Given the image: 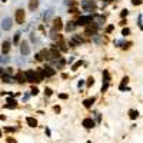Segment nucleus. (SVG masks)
I'll return each instance as SVG.
<instances>
[{
    "mask_svg": "<svg viewBox=\"0 0 143 143\" xmlns=\"http://www.w3.org/2000/svg\"><path fill=\"white\" fill-rule=\"evenodd\" d=\"M115 44H117V46H122V47H123L124 44H126V42H123V40H117V42H115Z\"/></svg>",
    "mask_w": 143,
    "mask_h": 143,
    "instance_id": "ea45409f",
    "label": "nucleus"
},
{
    "mask_svg": "<svg viewBox=\"0 0 143 143\" xmlns=\"http://www.w3.org/2000/svg\"><path fill=\"white\" fill-rule=\"evenodd\" d=\"M36 60H37V62H42V56H40V53H37V54H36Z\"/></svg>",
    "mask_w": 143,
    "mask_h": 143,
    "instance_id": "c03bdc74",
    "label": "nucleus"
},
{
    "mask_svg": "<svg viewBox=\"0 0 143 143\" xmlns=\"http://www.w3.org/2000/svg\"><path fill=\"white\" fill-rule=\"evenodd\" d=\"M59 97H60V99H63V100H65V99H67V94L62 93V94H59Z\"/></svg>",
    "mask_w": 143,
    "mask_h": 143,
    "instance_id": "49530a36",
    "label": "nucleus"
},
{
    "mask_svg": "<svg viewBox=\"0 0 143 143\" xmlns=\"http://www.w3.org/2000/svg\"><path fill=\"white\" fill-rule=\"evenodd\" d=\"M122 34H123V36H128V34H130V30H129L128 27L123 29V30H122Z\"/></svg>",
    "mask_w": 143,
    "mask_h": 143,
    "instance_id": "58836bf2",
    "label": "nucleus"
},
{
    "mask_svg": "<svg viewBox=\"0 0 143 143\" xmlns=\"http://www.w3.org/2000/svg\"><path fill=\"white\" fill-rule=\"evenodd\" d=\"M2 29H3V30H10V29H12V19H10V17H6V19L2 22Z\"/></svg>",
    "mask_w": 143,
    "mask_h": 143,
    "instance_id": "9b49d317",
    "label": "nucleus"
},
{
    "mask_svg": "<svg viewBox=\"0 0 143 143\" xmlns=\"http://www.w3.org/2000/svg\"><path fill=\"white\" fill-rule=\"evenodd\" d=\"M83 43V39L82 37H79V36H73V37H72V40L69 42V44H70V46H80V44Z\"/></svg>",
    "mask_w": 143,
    "mask_h": 143,
    "instance_id": "1a4fd4ad",
    "label": "nucleus"
},
{
    "mask_svg": "<svg viewBox=\"0 0 143 143\" xmlns=\"http://www.w3.org/2000/svg\"><path fill=\"white\" fill-rule=\"evenodd\" d=\"M89 23H93V17H92V16H80L77 19V22H76V25L77 26H86V25H89Z\"/></svg>",
    "mask_w": 143,
    "mask_h": 143,
    "instance_id": "20e7f679",
    "label": "nucleus"
},
{
    "mask_svg": "<svg viewBox=\"0 0 143 143\" xmlns=\"http://www.w3.org/2000/svg\"><path fill=\"white\" fill-rule=\"evenodd\" d=\"M94 102H96V97H90V99H86V100L83 102V106L86 107V109H90L92 105H93Z\"/></svg>",
    "mask_w": 143,
    "mask_h": 143,
    "instance_id": "2eb2a0df",
    "label": "nucleus"
},
{
    "mask_svg": "<svg viewBox=\"0 0 143 143\" xmlns=\"http://www.w3.org/2000/svg\"><path fill=\"white\" fill-rule=\"evenodd\" d=\"M2 79H3V82L4 83H13V77L10 75H7V73H2Z\"/></svg>",
    "mask_w": 143,
    "mask_h": 143,
    "instance_id": "dca6fc26",
    "label": "nucleus"
},
{
    "mask_svg": "<svg viewBox=\"0 0 143 143\" xmlns=\"http://www.w3.org/2000/svg\"><path fill=\"white\" fill-rule=\"evenodd\" d=\"M128 14H129V10H128V9L122 10V13H120V16H122V17H123V19H124V17H126V16H128Z\"/></svg>",
    "mask_w": 143,
    "mask_h": 143,
    "instance_id": "c9c22d12",
    "label": "nucleus"
},
{
    "mask_svg": "<svg viewBox=\"0 0 143 143\" xmlns=\"http://www.w3.org/2000/svg\"><path fill=\"white\" fill-rule=\"evenodd\" d=\"M42 70H43V75L46 76V77H52V76H54V73H56V72L53 70V67H50V66H46V67H43Z\"/></svg>",
    "mask_w": 143,
    "mask_h": 143,
    "instance_id": "9d476101",
    "label": "nucleus"
},
{
    "mask_svg": "<svg viewBox=\"0 0 143 143\" xmlns=\"http://www.w3.org/2000/svg\"><path fill=\"white\" fill-rule=\"evenodd\" d=\"M37 6H39V0H30V3H29V9L30 10L37 9Z\"/></svg>",
    "mask_w": 143,
    "mask_h": 143,
    "instance_id": "412c9836",
    "label": "nucleus"
},
{
    "mask_svg": "<svg viewBox=\"0 0 143 143\" xmlns=\"http://www.w3.org/2000/svg\"><path fill=\"white\" fill-rule=\"evenodd\" d=\"M113 29H115L113 26H107V27H106V31H107V33H112V31H113Z\"/></svg>",
    "mask_w": 143,
    "mask_h": 143,
    "instance_id": "79ce46f5",
    "label": "nucleus"
},
{
    "mask_svg": "<svg viewBox=\"0 0 143 143\" xmlns=\"http://www.w3.org/2000/svg\"><path fill=\"white\" fill-rule=\"evenodd\" d=\"M83 84H84V82H83V80H80V82H79V83H77V86H79V89H80V87H82V86H83Z\"/></svg>",
    "mask_w": 143,
    "mask_h": 143,
    "instance_id": "8fccbe9b",
    "label": "nucleus"
},
{
    "mask_svg": "<svg viewBox=\"0 0 143 143\" xmlns=\"http://www.w3.org/2000/svg\"><path fill=\"white\" fill-rule=\"evenodd\" d=\"M87 143H92V142H87Z\"/></svg>",
    "mask_w": 143,
    "mask_h": 143,
    "instance_id": "5fc2aeb1",
    "label": "nucleus"
},
{
    "mask_svg": "<svg viewBox=\"0 0 143 143\" xmlns=\"http://www.w3.org/2000/svg\"><path fill=\"white\" fill-rule=\"evenodd\" d=\"M132 3H133L134 6H139V4H142V0H132Z\"/></svg>",
    "mask_w": 143,
    "mask_h": 143,
    "instance_id": "a19ab883",
    "label": "nucleus"
},
{
    "mask_svg": "<svg viewBox=\"0 0 143 143\" xmlns=\"http://www.w3.org/2000/svg\"><path fill=\"white\" fill-rule=\"evenodd\" d=\"M65 59H62V57H60V59H59V63H56V65H57V69H62L63 67V66H65Z\"/></svg>",
    "mask_w": 143,
    "mask_h": 143,
    "instance_id": "c756f323",
    "label": "nucleus"
},
{
    "mask_svg": "<svg viewBox=\"0 0 143 143\" xmlns=\"http://www.w3.org/2000/svg\"><path fill=\"white\" fill-rule=\"evenodd\" d=\"M82 7H83L84 10L96 9V2H94V0H83V2H82Z\"/></svg>",
    "mask_w": 143,
    "mask_h": 143,
    "instance_id": "39448f33",
    "label": "nucleus"
},
{
    "mask_svg": "<svg viewBox=\"0 0 143 143\" xmlns=\"http://www.w3.org/2000/svg\"><path fill=\"white\" fill-rule=\"evenodd\" d=\"M10 62V57L7 56V54H3V56L0 57V63H3V65H6V63Z\"/></svg>",
    "mask_w": 143,
    "mask_h": 143,
    "instance_id": "bb28decb",
    "label": "nucleus"
},
{
    "mask_svg": "<svg viewBox=\"0 0 143 143\" xmlns=\"http://www.w3.org/2000/svg\"><path fill=\"white\" fill-rule=\"evenodd\" d=\"M128 82H129V77H123V79H122L120 86H119V89H120V90H124V86L128 84Z\"/></svg>",
    "mask_w": 143,
    "mask_h": 143,
    "instance_id": "a878e982",
    "label": "nucleus"
},
{
    "mask_svg": "<svg viewBox=\"0 0 143 143\" xmlns=\"http://www.w3.org/2000/svg\"><path fill=\"white\" fill-rule=\"evenodd\" d=\"M16 129L14 128H6V132H14Z\"/></svg>",
    "mask_w": 143,
    "mask_h": 143,
    "instance_id": "09e8293b",
    "label": "nucleus"
},
{
    "mask_svg": "<svg viewBox=\"0 0 143 143\" xmlns=\"http://www.w3.org/2000/svg\"><path fill=\"white\" fill-rule=\"evenodd\" d=\"M129 116H130V119H137L139 117V112L137 110H129Z\"/></svg>",
    "mask_w": 143,
    "mask_h": 143,
    "instance_id": "b1692460",
    "label": "nucleus"
},
{
    "mask_svg": "<svg viewBox=\"0 0 143 143\" xmlns=\"http://www.w3.org/2000/svg\"><path fill=\"white\" fill-rule=\"evenodd\" d=\"M46 134H47V136H50V134H52V133H50V129L49 128H46Z\"/></svg>",
    "mask_w": 143,
    "mask_h": 143,
    "instance_id": "3c124183",
    "label": "nucleus"
},
{
    "mask_svg": "<svg viewBox=\"0 0 143 143\" xmlns=\"http://www.w3.org/2000/svg\"><path fill=\"white\" fill-rule=\"evenodd\" d=\"M63 29V25H62V19L60 17H56V19L53 20V31L56 33V31H60Z\"/></svg>",
    "mask_w": 143,
    "mask_h": 143,
    "instance_id": "6e6552de",
    "label": "nucleus"
},
{
    "mask_svg": "<svg viewBox=\"0 0 143 143\" xmlns=\"http://www.w3.org/2000/svg\"><path fill=\"white\" fill-rule=\"evenodd\" d=\"M26 122H27V124L30 126V128H36V126H37V120H36L34 117H27Z\"/></svg>",
    "mask_w": 143,
    "mask_h": 143,
    "instance_id": "f3484780",
    "label": "nucleus"
},
{
    "mask_svg": "<svg viewBox=\"0 0 143 143\" xmlns=\"http://www.w3.org/2000/svg\"><path fill=\"white\" fill-rule=\"evenodd\" d=\"M52 13H53V10H47V13H44V14H43L44 20H47V19H49V16L52 14Z\"/></svg>",
    "mask_w": 143,
    "mask_h": 143,
    "instance_id": "e433bc0d",
    "label": "nucleus"
},
{
    "mask_svg": "<svg viewBox=\"0 0 143 143\" xmlns=\"http://www.w3.org/2000/svg\"><path fill=\"white\" fill-rule=\"evenodd\" d=\"M40 56H42V59H46V60H49V50H46V49H43L40 52Z\"/></svg>",
    "mask_w": 143,
    "mask_h": 143,
    "instance_id": "393cba45",
    "label": "nucleus"
},
{
    "mask_svg": "<svg viewBox=\"0 0 143 143\" xmlns=\"http://www.w3.org/2000/svg\"><path fill=\"white\" fill-rule=\"evenodd\" d=\"M34 73H36V77H37L39 82H42L44 79V75H43V70L42 69H37V70H34Z\"/></svg>",
    "mask_w": 143,
    "mask_h": 143,
    "instance_id": "aec40b11",
    "label": "nucleus"
},
{
    "mask_svg": "<svg viewBox=\"0 0 143 143\" xmlns=\"http://www.w3.org/2000/svg\"><path fill=\"white\" fill-rule=\"evenodd\" d=\"M25 10L23 9H17L16 10V23H19V25H23V22H25Z\"/></svg>",
    "mask_w": 143,
    "mask_h": 143,
    "instance_id": "423d86ee",
    "label": "nucleus"
},
{
    "mask_svg": "<svg viewBox=\"0 0 143 143\" xmlns=\"http://www.w3.org/2000/svg\"><path fill=\"white\" fill-rule=\"evenodd\" d=\"M96 33H97V25L96 23H89V25H86L84 34H87V36H94Z\"/></svg>",
    "mask_w": 143,
    "mask_h": 143,
    "instance_id": "f03ea898",
    "label": "nucleus"
},
{
    "mask_svg": "<svg viewBox=\"0 0 143 143\" xmlns=\"http://www.w3.org/2000/svg\"><path fill=\"white\" fill-rule=\"evenodd\" d=\"M54 112H56V113L60 112V106H54Z\"/></svg>",
    "mask_w": 143,
    "mask_h": 143,
    "instance_id": "de8ad7c7",
    "label": "nucleus"
},
{
    "mask_svg": "<svg viewBox=\"0 0 143 143\" xmlns=\"http://www.w3.org/2000/svg\"><path fill=\"white\" fill-rule=\"evenodd\" d=\"M7 143H16V140L13 137H7Z\"/></svg>",
    "mask_w": 143,
    "mask_h": 143,
    "instance_id": "a18cd8bd",
    "label": "nucleus"
},
{
    "mask_svg": "<svg viewBox=\"0 0 143 143\" xmlns=\"http://www.w3.org/2000/svg\"><path fill=\"white\" fill-rule=\"evenodd\" d=\"M16 106H17V102H16L14 99H12V97H9V99H7V105H4V107H6V109H14Z\"/></svg>",
    "mask_w": 143,
    "mask_h": 143,
    "instance_id": "4468645a",
    "label": "nucleus"
},
{
    "mask_svg": "<svg viewBox=\"0 0 143 143\" xmlns=\"http://www.w3.org/2000/svg\"><path fill=\"white\" fill-rule=\"evenodd\" d=\"M79 10L76 9V7H69V13H72V14H75V13H77Z\"/></svg>",
    "mask_w": 143,
    "mask_h": 143,
    "instance_id": "4c0bfd02",
    "label": "nucleus"
},
{
    "mask_svg": "<svg viewBox=\"0 0 143 143\" xmlns=\"http://www.w3.org/2000/svg\"><path fill=\"white\" fill-rule=\"evenodd\" d=\"M107 87H109V83H107V82H105V83L102 84V93H103V92L107 90Z\"/></svg>",
    "mask_w": 143,
    "mask_h": 143,
    "instance_id": "f704fd0d",
    "label": "nucleus"
},
{
    "mask_svg": "<svg viewBox=\"0 0 143 143\" xmlns=\"http://www.w3.org/2000/svg\"><path fill=\"white\" fill-rule=\"evenodd\" d=\"M2 73H3V69H2V67H0V75H2Z\"/></svg>",
    "mask_w": 143,
    "mask_h": 143,
    "instance_id": "603ef678",
    "label": "nucleus"
},
{
    "mask_svg": "<svg viewBox=\"0 0 143 143\" xmlns=\"http://www.w3.org/2000/svg\"><path fill=\"white\" fill-rule=\"evenodd\" d=\"M0 136H2V132H0Z\"/></svg>",
    "mask_w": 143,
    "mask_h": 143,
    "instance_id": "864d4df0",
    "label": "nucleus"
},
{
    "mask_svg": "<svg viewBox=\"0 0 143 143\" xmlns=\"http://www.w3.org/2000/svg\"><path fill=\"white\" fill-rule=\"evenodd\" d=\"M30 93L33 94V96H36V94L39 93V89H37V87H34V86H33V87H31V90H30Z\"/></svg>",
    "mask_w": 143,
    "mask_h": 143,
    "instance_id": "473e14b6",
    "label": "nucleus"
},
{
    "mask_svg": "<svg viewBox=\"0 0 143 143\" xmlns=\"http://www.w3.org/2000/svg\"><path fill=\"white\" fill-rule=\"evenodd\" d=\"M93 84H94V79L93 77H89V79H87V86L90 87V86H93Z\"/></svg>",
    "mask_w": 143,
    "mask_h": 143,
    "instance_id": "72a5a7b5",
    "label": "nucleus"
},
{
    "mask_svg": "<svg viewBox=\"0 0 143 143\" xmlns=\"http://www.w3.org/2000/svg\"><path fill=\"white\" fill-rule=\"evenodd\" d=\"M6 73H7V75H12V73H13V69H12V67H6Z\"/></svg>",
    "mask_w": 143,
    "mask_h": 143,
    "instance_id": "37998d69",
    "label": "nucleus"
},
{
    "mask_svg": "<svg viewBox=\"0 0 143 143\" xmlns=\"http://www.w3.org/2000/svg\"><path fill=\"white\" fill-rule=\"evenodd\" d=\"M103 77H105V80H103V82H107V83H109L110 75H109V72H107V70H103Z\"/></svg>",
    "mask_w": 143,
    "mask_h": 143,
    "instance_id": "c85d7f7f",
    "label": "nucleus"
},
{
    "mask_svg": "<svg viewBox=\"0 0 143 143\" xmlns=\"http://www.w3.org/2000/svg\"><path fill=\"white\" fill-rule=\"evenodd\" d=\"M20 36H22V33H20V31H16L14 39H13V44H16V46H17V44L20 43Z\"/></svg>",
    "mask_w": 143,
    "mask_h": 143,
    "instance_id": "4be33fe9",
    "label": "nucleus"
},
{
    "mask_svg": "<svg viewBox=\"0 0 143 143\" xmlns=\"http://www.w3.org/2000/svg\"><path fill=\"white\" fill-rule=\"evenodd\" d=\"M82 65H83V62H82V60H79V62H76L75 65L72 66V70H73V72H76V70H77V69L80 67Z\"/></svg>",
    "mask_w": 143,
    "mask_h": 143,
    "instance_id": "cd10ccee",
    "label": "nucleus"
},
{
    "mask_svg": "<svg viewBox=\"0 0 143 143\" xmlns=\"http://www.w3.org/2000/svg\"><path fill=\"white\" fill-rule=\"evenodd\" d=\"M20 53H22L23 56H27L29 53H30V47H29V43L26 40H23L20 43Z\"/></svg>",
    "mask_w": 143,
    "mask_h": 143,
    "instance_id": "0eeeda50",
    "label": "nucleus"
},
{
    "mask_svg": "<svg viewBox=\"0 0 143 143\" xmlns=\"http://www.w3.org/2000/svg\"><path fill=\"white\" fill-rule=\"evenodd\" d=\"M52 39H53L54 42H57V43H62V42H63L62 34H52Z\"/></svg>",
    "mask_w": 143,
    "mask_h": 143,
    "instance_id": "5701e85b",
    "label": "nucleus"
},
{
    "mask_svg": "<svg viewBox=\"0 0 143 143\" xmlns=\"http://www.w3.org/2000/svg\"><path fill=\"white\" fill-rule=\"evenodd\" d=\"M60 50H59V47L56 46V44H53L52 46V49H50V52H49V60H59L60 59Z\"/></svg>",
    "mask_w": 143,
    "mask_h": 143,
    "instance_id": "f257e3e1",
    "label": "nucleus"
},
{
    "mask_svg": "<svg viewBox=\"0 0 143 143\" xmlns=\"http://www.w3.org/2000/svg\"><path fill=\"white\" fill-rule=\"evenodd\" d=\"M76 22H67V25H66V30L67 31H73L76 29Z\"/></svg>",
    "mask_w": 143,
    "mask_h": 143,
    "instance_id": "6ab92c4d",
    "label": "nucleus"
},
{
    "mask_svg": "<svg viewBox=\"0 0 143 143\" xmlns=\"http://www.w3.org/2000/svg\"><path fill=\"white\" fill-rule=\"evenodd\" d=\"M16 80L19 82L20 84H23L26 82V77H25V75H23V72H19L17 73V76H16Z\"/></svg>",
    "mask_w": 143,
    "mask_h": 143,
    "instance_id": "a211bd4d",
    "label": "nucleus"
},
{
    "mask_svg": "<svg viewBox=\"0 0 143 143\" xmlns=\"http://www.w3.org/2000/svg\"><path fill=\"white\" fill-rule=\"evenodd\" d=\"M82 124H83L86 129H92V128H94V122L92 120L90 117H87V119H83V122H82Z\"/></svg>",
    "mask_w": 143,
    "mask_h": 143,
    "instance_id": "f8f14e48",
    "label": "nucleus"
},
{
    "mask_svg": "<svg viewBox=\"0 0 143 143\" xmlns=\"http://www.w3.org/2000/svg\"><path fill=\"white\" fill-rule=\"evenodd\" d=\"M142 22H143V16H142V14H139V17H137V25H139V27H140V29L143 27V23H142Z\"/></svg>",
    "mask_w": 143,
    "mask_h": 143,
    "instance_id": "7c9ffc66",
    "label": "nucleus"
},
{
    "mask_svg": "<svg viewBox=\"0 0 143 143\" xmlns=\"http://www.w3.org/2000/svg\"><path fill=\"white\" fill-rule=\"evenodd\" d=\"M23 75H25V77H26V82H30V83H39L34 70H27V72H25Z\"/></svg>",
    "mask_w": 143,
    "mask_h": 143,
    "instance_id": "7ed1b4c3",
    "label": "nucleus"
},
{
    "mask_svg": "<svg viewBox=\"0 0 143 143\" xmlns=\"http://www.w3.org/2000/svg\"><path fill=\"white\" fill-rule=\"evenodd\" d=\"M44 94H46V96H52L53 90H52V89H49V87H46V89H44Z\"/></svg>",
    "mask_w": 143,
    "mask_h": 143,
    "instance_id": "2f4dec72",
    "label": "nucleus"
},
{
    "mask_svg": "<svg viewBox=\"0 0 143 143\" xmlns=\"http://www.w3.org/2000/svg\"><path fill=\"white\" fill-rule=\"evenodd\" d=\"M10 47H12V43H10L9 40L3 42V44H2V52H3V54H7V53L10 52Z\"/></svg>",
    "mask_w": 143,
    "mask_h": 143,
    "instance_id": "ddd939ff",
    "label": "nucleus"
}]
</instances>
